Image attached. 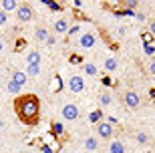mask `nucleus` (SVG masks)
Listing matches in <instances>:
<instances>
[{
    "label": "nucleus",
    "mask_w": 155,
    "mask_h": 153,
    "mask_svg": "<svg viewBox=\"0 0 155 153\" xmlns=\"http://www.w3.org/2000/svg\"><path fill=\"white\" fill-rule=\"evenodd\" d=\"M26 77H32V79H36V77H40V73H42V68H40V65H26Z\"/></svg>",
    "instance_id": "nucleus-18"
},
{
    "label": "nucleus",
    "mask_w": 155,
    "mask_h": 153,
    "mask_svg": "<svg viewBox=\"0 0 155 153\" xmlns=\"http://www.w3.org/2000/svg\"><path fill=\"white\" fill-rule=\"evenodd\" d=\"M45 45H48V46H54V45H57V34H48V38H46V42H45Z\"/></svg>",
    "instance_id": "nucleus-28"
},
{
    "label": "nucleus",
    "mask_w": 155,
    "mask_h": 153,
    "mask_svg": "<svg viewBox=\"0 0 155 153\" xmlns=\"http://www.w3.org/2000/svg\"><path fill=\"white\" fill-rule=\"evenodd\" d=\"M123 103H125L127 109H139V107H141V97H139L135 91H125V95H123Z\"/></svg>",
    "instance_id": "nucleus-7"
},
{
    "label": "nucleus",
    "mask_w": 155,
    "mask_h": 153,
    "mask_svg": "<svg viewBox=\"0 0 155 153\" xmlns=\"http://www.w3.org/2000/svg\"><path fill=\"white\" fill-rule=\"evenodd\" d=\"M143 52H145V57L153 58V57H155V46L149 45V42H143Z\"/></svg>",
    "instance_id": "nucleus-24"
},
{
    "label": "nucleus",
    "mask_w": 155,
    "mask_h": 153,
    "mask_svg": "<svg viewBox=\"0 0 155 153\" xmlns=\"http://www.w3.org/2000/svg\"><path fill=\"white\" fill-rule=\"evenodd\" d=\"M103 85H105V87H111L113 83H111V79H109V77H105V79H103Z\"/></svg>",
    "instance_id": "nucleus-34"
},
{
    "label": "nucleus",
    "mask_w": 155,
    "mask_h": 153,
    "mask_svg": "<svg viewBox=\"0 0 155 153\" xmlns=\"http://www.w3.org/2000/svg\"><path fill=\"white\" fill-rule=\"evenodd\" d=\"M69 28H71L69 18H58L57 22H54V32H57V34H67Z\"/></svg>",
    "instance_id": "nucleus-10"
},
{
    "label": "nucleus",
    "mask_w": 155,
    "mask_h": 153,
    "mask_svg": "<svg viewBox=\"0 0 155 153\" xmlns=\"http://www.w3.org/2000/svg\"><path fill=\"white\" fill-rule=\"evenodd\" d=\"M153 46H155V45H153Z\"/></svg>",
    "instance_id": "nucleus-39"
},
{
    "label": "nucleus",
    "mask_w": 155,
    "mask_h": 153,
    "mask_svg": "<svg viewBox=\"0 0 155 153\" xmlns=\"http://www.w3.org/2000/svg\"><path fill=\"white\" fill-rule=\"evenodd\" d=\"M4 51V42H2V40H0V52Z\"/></svg>",
    "instance_id": "nucleus-35"
},
{
    "label": "nucleus",
    "mask_w": 155,
    "mask_h": 153,
    "mask_svg": "<svg viewBox=\"0 0 155 153\" xmlns=\"http://www.w3.org/2000/svg\"><path fill=\"white\" fill-rule=\"evenodd\" d=\"M79 32H81V24H73L67 34H69V36H75V34H79Z\"/></svg>",
    "instance_id": "nucleus-27"
},
{
    "label": "nucleus",
    "mask_w": 155,
    "mask_h": 153,
    "mask_svg": "<svg viewBox=\"0 0 155 153\" xmlns=\"http://www.w3.org/2000/svg\"><path fill=\"white\" fill-rule=\"evenodd\" d=\"M103 67L107 73H117V68H119V61H117V57H107L103 62Z\"/></svg>",
    "instance_id": "nucleus-12"
},
{
    "label": "nucleus",
    "mask_w": 155,
    "mask_h": 153,
    "mask_svg": "<svg viewBox=\"0 0 155 153\" xmlns=\"http://www.w3.org/2000/svg\"><path fill=\"white\" fill-rule=\"evenodd\" d=\"M107 153H127V147L119 139H111L109 145H107Z\"/></svg>",
    "instance_id": "nucleus-8"
},
{
    "label": "nucleus",
    "mask_w": 155,
    "mask_h": 153,
    "mask_svg": "<svg viewBox=\"0 0 155 153\" xmlns=\"http://www.w3.org/2000/svg\"><path fill=\"white\" fill-rule=\"evenodd\" d=\"M14 109L20 119H24L26 123H35L38 119V109H40V103H38V97L36 95H22L18 97L16 103H14Z\"/></svg>",
    "instance_id": "nucleus-1"
},
{
    "label": "nucleus",
    "mask_w": 155,
    "mask_h": 153,
    "mask_svg": "<svg viewBox=\"0 0 155 153\" xmlns=\"http://www.w3.org/2000/svg\"><path fill=\"white\" fill-rule=\"evenodd\" d=\"M103 109H95V111H91V113H89V123H101V121H103Z\"/></svg>",
    "instance_id": "nucleus-19"
},
{
    "label": "nucleus",
    "mask_w": 155,
    "mask_h": 153,
    "mask_svg": "<svg viewBox=\"0 0 155 153\" xmlns=\"http://www.w3.org/2000/svg\"><path fill=\"white\" fill-rule=\"evenodd\" d=\"M16 8H18V2L16 0H2V2H0V10L2 12H6V14H8V12H16Z\"/></svg>",
    "instance_id": "nucleus-14"
},
{
    "label": "nucleus",
    "mask_w": 155,
    "mask_h": 153,
    "mask_svg": "<svg viewBox=\"0 0 155 153\" xmlns=\"http://www.w3.org/2000/svg\"><path fill=\"white\" fill-rule=\"evenodd\" d=\"M16 18H18V22H30V20L35 18V10H32V6H30V4H18Z\"/></svg>",
    "instance_id": "nucleus-6"
},
{
    "label": "nucleus",
    "mask_w": 155,
    "mask_h": 153,
    "mask_svg": "<svg viewBox=\"0 0 155 153\" xmlns=\"http://www.w3.org/2000/svg\"><path fill=\"white\" fill-rule=\"evenodd\" d=\"M149 32L155 36V20H151V22H149Z\"/></svg>",
    "instance_id": "nucleus-33"
},
{
    "label": "nucleus",
    "mask_w": 155,
    "mask_h": 153,
    "mask_svg": "<svg viewBox=\"0 0 155 153\" xmlns=\"http://www.w3.org/2000/svg\"><path fill=\"white\" fill-rule=\"evenodd\" d=\"M51 129H52V133H54L57 137H63L64 135V123H63V121H52Z\"/></svg>",
    "instance_id": "nucleus-20"
},
{
    "label": "nucleus",
    "mask_w": 155,
    "mask_h": 153,
    "mask_svg": "<svg viewBox=\"0 0 155 153\" xmlns=\"http://www.w3.org/2000/svg\"><path fill=\"white\" fill-rule=\"evenodd\" d=\"M10 81H14L16 85L24 87V85H26V81H28V77H26V73H24V71H14V73H12V79H10Z\"/></svg>",
    "instance_id": "nucleus-15"
},
{
    "label": "nucleus",
    "mask_w": 155,
    "mask_h": 153,
    "mask_svg": "<svg viewBox=\"0 0 155 153\" xmlns=\"http://www.w3.org/2000/svg\"><path fill=\"white\" fill-rule=\"evenodd\" d=\"M28 153H40V151H28Z\"/></svg>",
    "instance_id": "nucleus-36"
},
{
    "label": "nucleus",
    "mask_w": 155,
    "mask_h": 153,
    "mask_svg": "<svg viewBox=\"0 0 155 153\" xmlns=\"http://www.w3.org/2000/svg\"><path fill=\"white\" fill-rule=\"evenodd\" d=\"M147 68H149V73H151V75H155V57L149 58V65H147Z\"/></svg>",
    "instance_id": "nucleus-31"
},
{
    "label": "nucleus",
    "mask_w": 155,
    "mask_h": 153,
    "mask_svg": "<svg viewBox=\"0 0 155 153\" xmlns=\"http://www.w3.org/2000/svg\"><path fill=\"white\" fill-rule=\"evenodd\" d=\"M0 125H2V123H0Z\"/></svg>",
    "instance_id": "nucleus-38"
},
{
    "label": "nucleus",
    "mask_w": 155,
    "mask_h": 153,
    "mask_svg": "<svg viewBox=\"0 0 155 153\" xmlns=\"http://www.w3.org/2000/svg\"><path fill=\"white\" fill-rule=\"evenodd\" d=\"M0 141H2V139H0Z\"/></svg>",
    "instance_id": "nucleus-37"
},
{
    "label": "nucleus",
    "mask_w": 155,
    "mask_h": 153,
    "mask_svg": "<svg viewBox=\"0 0 155 153\" xmlns=\"http://www.w3.org/2000/svg\"><path fill=\"white\" fill-rule=\"evenodd\" d=\"M135 141H137L139 145H147V143H149V137L145 135L143 131H137V133H135Z\"/></svg>",
    "instance_id": "nucleus-23"
},
{
    "label": "nucleus",
    "mask_w": 155,
    "mask_h": 153,
    "mask_svg": "<svg viewBox=\"0 0 155 153\" xmlns=\"http://www.w3.org/2000/svg\"><path fill=\"white\" fill-rule=\"evenodd\" d=\"M40 51H28L26 52V65H40Z\"/></svg>",
    "instance_id": "nucleus-16"
},
{
    "label": "nucleus",
    "mask_w": 155,
    "mask_h": 153,
    "mask_svg": "<svg viewBox=\"0 0 155 153\" xmlns=\"http://www.w3.org/2000/svg\"><path fill=\"white\" fill-rule=\"evenodd\" d=\"M6 91L10 93V95H20L22 87H20V85H16L14 81H8V83H6Z\"/></svg>",
    "instance_id": "nucleus-21"
},
{
    "label": "nucleus",
    "mask_w": 155,
    "mask_h": 153,
    "mask_svg": "<svg viewBox=\"0 0 155 153\" xmlns=\"http://www.w3.org/2000/svg\"><path fill=\"white\" fill-rule=\"evenodd\" d=\"M97 42H99V38L95 32H81L79 40H77V46L83 48V51H89V48H95Z\"/></svg>",
    "instance_id": "nucleus-3"
},
{
    "label": "nucleus",
    "mask_w": 155,
    "mask_h": 153,
    "mask_svg": "<svg viewBox=\"0 0 155 153\" xmlns=\"http://www.w3.org/2000/svg\"><path fill=\"white\" fill-rule=\"evenodd\" d=\"M79 107H77L75 103H67V105H63L61 107V117H63V121H69V123H73V121L79 119Z\"/></svg>",
    "instance_id": "nucleus-4"
},
{
    "label": "nucleus",
    "mask_w": 155,
    "mask_h": 153,
    "mask_svg": "<svg viewBox=\"0 0 155 153\" xmlns=\"http://www.w3.org/2000/svg\"><path fill=\"white\" fill-rule=\"evenodd\" d=\"M133 18H135L137 22H145V20H147V16H145V12H137V10H135V16H133Z\"/></svg>",
    "instance_id": "nucleus-29"
},
{
    "label": "nucleus",
    "mask_w": 155,
    "mask_h": 153,
    "mask_svg": "<svg viewBox=\"0 0 155 153\" xmlns=\"http://www.w3.org/2000/svg\"><path fill=\"white\" fill-rule=\"evenodd\" d=\"M40 153H54L51 145H40Z\"/></svg>",
    "instance_id": "nucleus-32"
},
{
    "label": "nucleus",
    "mask_w": 155,
    "mask_h": 153,
    "mask_svg": "<svg viewBox=\"0 0 155 153\" xmlns=\"http://www.w3.org/2000/svg\"><path fill=\"white\" fill-rule=\"evenodd\" d=\"M67 89L71 93H85L87 91V83H85V77L83 75H69L67 79Z\"/></svg>",
    "instance_id": "nucleus-2"
},
{
    "label": "nucleus",
    "mask_w": 155,
    "mask_h": 153,
    "mask_svg": "<svg viewBox=\"0 0 155 153\" xmlns=\"http://www.w3.org/2000/svg\"><path fill=\"white\" fill-rule=\"evenodd\" d=\"M99 103H101V107H109L111 103H113V93L109 89H103V91L99 93Z\"/></svg>",
    "instance_id": "nucleus-11"
},
{
    "label": "nucleus",
    "mask_w": 155,
    "mask_h": 153,
    "mask_svg": "<svg viewBox=\"0 0 155 153\" xmlns=\"http://www.w3.org/2000/svg\"><path fill=\"white\" fill-rule=\"evenodd\" d=\"M6 24H8V14L0 10V26H6Z\"/></svg>",
    "instance_id": "nucleus-30"
},
{
    "label": "nucleus",
    "mask_w": 155,
    "mask_h": 153,
    "mask_svg": "<svg viewBox=\"0 0 155 153\" xmlns=\"http://www.w3.org/2000/svg\"><path fill=\"white\" fill-rule=\"evenodd\" d=\"M83 71H85L87 77H97L99 75V68L95 62H83Z\"/></svg>",
    "instance_id": "nucleus-17"
},
{
    "label": "nucleus",
    "mask_w": 155,
    "mask_h": 153,
    "mask_svg": "<svg viewBox=\"0 0 155 153\" xmlns=\"http://www.w3.org/2000/svg\"><path fill=\"white\" fill-rule=\"evenodd\" d=\"M97 139H105V141L115 139V127H111L107 121L97 123Z\"/></svg>",
    "instance_id": "nucleus-5"
},
{
    "label": "nucleus",
    "mask_w": 155,
    "mask_h": 153,
    "mask_svg": "<svg viewBox=\"0 0 155 153\" xmlns=\"http://www.w3.org/2000/svg\"><path fill=\"white\" fill-rule=\"evenodd\" d=\"M115 34L119 36V38H123V36L127 34V26H123V24H121V26H117V28H115Z\"/></svg>",
    "instance_id": "nucleus-26"
},
{
    "label": "nucleus",
    "mask_w": 155,
    "mask_h": 153,
    "mask_svg": "<svg viewBox=\"0 0 155 153\" xmlns=\"http://www.w3.org/2000/svg\"><path fill=\"white\" fill-rule=\"evenodd\" d=\"M48 34H51V30L46 28V26H36V30H35V38H36V42H46Z\"/></svg>",
    "instance_id": "nucleus-13"
},
{
    "label": "nucleus",
    "mask_w": 155,
    "mask_h": 153,
    "mask_svg": "<svg viewBox=\"0 0 155 153\" xmlns=\"http://www.w3.org/2000/svg\"><path fill=\"white\" fill-rule=\"evenodd\" d=\"M107 123L111 125V127H119V117H117V115H107Z\"/></svg>",
    "instance_id": "nucleus-25"
},
{
    "label": "nucleus",
    "mask_w": 155,
    "mask_h": 153,
    "mask_svg": "<svg viewBox=\"0 0 155 153\" xmlns=\"http://www.w3.org/2000/svg\"><path fill=\"white\" fill-rule=\"evenodd\" d=\"M42 4H45L46 8L54 10V12H61V10H63V6L58 4V2H54V0H42Z\"/></svg>",
    "instance_id": "nucleus-22"
},
{
    "label": "nucleus",
    "mask_w": 155,
    "mask_h": 153,
    "mask_svg": "<svg viewBox=\"0 0 155 153\" xmlns=\"http://www.w3.org/2000/svg\"><path fill=\"white\" fill-rule=\"evenodd\" d=\"M83 149H85V151H97V149H99V139H97V135L85 137V139H83Z\"/></svg>",
    "instance_id": "nucleus-9"
}]
</instances>
